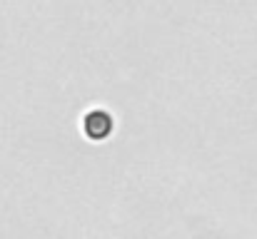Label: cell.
<instances>
[{
  "instance_id": "obj_1",
  "label": "cell",
  "mask_w": 257,
  "mask_h": 239,
  "mask_svg": "<svg viewBox=\"0 0 257 239\" xmlns=\"http://www.w3.org/2000/svg\"><path fill=\"white\" fill-rule=\"evenodd\" d=\"M112 115L105 112V110H90L85 117H83V132H85L90 140H105L112 135Z\"/></svg>"
}]
</instances>
